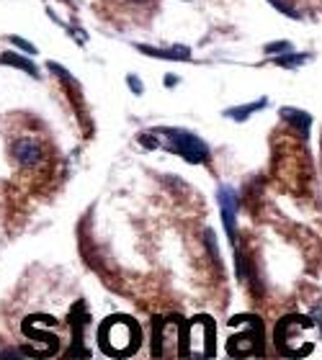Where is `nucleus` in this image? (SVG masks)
<instances>
[{
	"instance_id": "f257e3e1",
	"label": "nucleus",
	"mask_w": 322,
	"mask_h": 360,
	"mask_svg": "<svg viewBox=\"0 0 322 360\" xmlns=\"http://www.w3.org/2000/svg\"><path fill=\"white\" fill-rule=\"evenodd\" d=\"M98 345L106 355H132L139 348V327L129 317H108L98 330Z\"/></svg>"
},
{
	"instance_id": "f03ea898",
	"label": "nucleus",
	"mask_w": 322,
	"mask_h": 360,
	"mask_svg": "<svg viewBox=\"0 0 322 360\" xmlns=\"http://www.w3.org/2000/svg\"><path fill=\"white\" fill-rule=\"evenodd\" d=\"M312 332H314V321L310 317H283L276 324V348H279V352L289 355V358L310 355L312 348L302 345V340L312 342Z\"/></svg>"
},
{
	"instance_id": "7ed1b4c3",
	"label": "nucleus",
	"mask_w": 322,
	"mask_h": 360,
	"mask_svg": "<svg viewBox=\"0 0 322 360\" xmlns=\"http://www.w3.org/2000/svg\"><path fill=\"white\" fill-rule=\"evenodd\" d=\"M230 324H243L245 332L240 337H230L227 342V352L230 355H258L263 352V324L253 314H243L230 319Z\"/></svg>"
},
{
	"instance_id": "20e7f679",
	"label": "nucleus",
	"mask_w": 322,
	"mask_h": 360,
	"mask_svg": "<svg viewBox=\"0 0 322 360\" xmlns=\"http://www.w3.org/2000/svg\"><path fill=\"white\" fill-rule=\"evenodd\" d=\"M188 335H183V321L181 317H168L160 324L155 321V355L170 358V355H181V342H185Z\"/></svg>"
},
{
	"instance_id": "39448f33",
	"label": "nucleus",
	"mask_w": 322,
	"mask_h": 360,
	"mask_svg": "<svg viewBox=\"0 0 322 360\" xmlns=\"http://www.w3.org/2000/svg\"><path fill=\"white\" fill-rule=\"evenodd\" d=\"M10 157L21 170H41L47 162V149L41 147L39 139L29 134H19L10 142Z\"/></svg>"
},
{
	"instance_id": "423d86ee",
	"label": "nucleus",
	"mask_w": 322,
	"mask_h": 360,
	"mask_svg": "<svg viewBox=\"0 0 322 360\" xmlns=\"http://www.w3.org/2000/svg\"><path fill=\"white\" fill-rule=\"evenodd\" d=\"M163 134H165V139H168V147H170L176 155L183 157V160L194 162V165H199V162H209V149H206V145L199 139V136L188 134L183 129H165Z\"/></svg>"
},
{
	"instance_id": "0eeeda50",
	"label": "nucleus",
	"mask_w": 322,
	"mask_h": 360,
	"mask_svg": "<svg viewBox=\"0 0 322 360\" xmlns=\"http://www.w3.org/2000/svg\"><path fill=\"white\" fill-rule=\"evenodd\" d=\"M188 355H214V321L209 317H196L191 321V332H188Z\"/></svg>"
},
{
	"instance_id": "6e6552de",
	"label": "nucleus",
	"mask_w": 322,
	"mask_h": 360,
	"mask_svg": "<svg viewBox=\"0 0 322 360\" xmlns=\"http://www.w3.org/2000/svg\"><path fill=\"white\" fill-rule=\"evenodd\" d=\"M219 209H222V216H225V226L230 240L234 242V216H237V201H234V193L230 188H219Z\"/></svg>"
},
{
	"instance_id": "1a4fd4ad",
	"label": "nucleus",
	"mask_w": 322,
	"mask_h": 360,
	"mask_svg": "<svg viewBox=\"0 0 322 360\" xmlns=\"http://www.w3.org/2000/svg\"><path fill=\"white\" fill-rule=\"evenodd\" d=\"M281 116L289 121V124H294V127L302 131V136H307V131H310V124H312V118H310V114L307 111H296V108H281Z\"/></svg>"
},
{
	"instance_id": "9d476101",
	"label": "nucleus",
	"mask_w": 322,
	"mask_h": 360,
	"mask_svg": "<svg viewBox=\"0 0 322 360\" xmlns=\"http://www.w3.org/2000/svg\"><path fill=\"white\" fill-rule=\"evenodd\" d=\"M139 52H145V54H152V57H163V59H191V52H188L185 47H173V49L139 47Z\"/></svg>"
},
{
	"instance_id": "9b49d317",
	"label": "nucleus",
	"mask_w": 322,
	"mask_h": 360,
	"mask_svg": "<svg viewBox=\"0 0 322 360\" xmlns=\"http://www.w3.org/2000/svg\"><path fill=\"white\" fill-rule=\"evenodd\" d=\"M0 62L3 65H13V67H19V70H23V72H29V75H34V78H39V70H37V65L34 62H29V59H23V57H19V54H3L0 57Z\"/></svg>"
},
{
	"instance_id": "f8f14e48",
	"label": "nucleus",
	"mask_w": 322,
	"mask_h": 360,
	"mask_svg": "<svg viewBox=\"0 0 322 360\" xmlns=\"http://www.w3.org/2000/svg\"><path fill=\"white\" fill-rule=\"evenodd\" d=\"M265 103H268V100H265V98H261V100H255V103H248V106H243V108H230V111H227V116L234 118V121H245V118L250 116L253 111H261Z\"/></svg>"
},
{
	"instance_id": "ddd939ff",
	"label": "nucleus",
	"mask_w": 322,
	"mask_h": 360,
	"mask_svg": "<svg viewBox=\"0 0 322 360\" xmlns=\"http://www.w3.org/2000/svg\"><path fill=\"white\" fill-rule=\"evenodd\" d=\"M310 59V54H281V57H276V65H281V67H296V65H304Z\"/></svg>"
},
{
	"instance_id": "4468645a",
	"label": "nucleus",
	"mask_w": 322,
	"mask_h": 360,
	"mask_svg": "<svg viewBox=\"0 0 322 360\" xmlns=\"http://www.w3.org/2000/svg\"><path fill=\"white\" fill-rule=\"evenodd\" d=\"M294 52V47L289 41H274V44H265V54H289Z\"/></svg>"
},
{
	"instance_id": "2eb2a0df",
	"label": "nucleus",
	"mask_w": 322,
	"mask_h": 360,
	"mask_svg": "<svg viewBox=\"0 0 322 360\" xmlns=\"http://www.w3.org/2000/svg\"><path fill=\"white\" fill-rule=\"evenodd\" d=\"M206 247H209V253H212V260H214V263H219V265H222V260H219V253H217L214 232H206Z\"/></svg>"
},
{
	"instance_id": "dca6fc26",
	"label": "nucleus",
	"mask_w": 322,
	"mask_h": 360,
	"mask_svg": "<svg viewBox=\"0 0 322 360\" xmlns=\"http://www.w3.org/2000/svg\"><path fill=\"white\" fill-rule=\"evenodd\" d=\"M10 41H13V44H16V47H21V49H23V52H26V54H34V52H37V47H31L29 41L19 39V36H10Z\"/></svg>"
},
{
	"instance_id": "f3484780",
	"label": "nucleus",
	"mask_w": 322,
	"mask_h": 360,
	"mask_svg": "<svg viewBox=\"0 0 322 360\" xmlns=\"http://www.w3.org/2000/svg\"><path fill=\"white\" fill-rule=\"evenodd\" d=\"M127 83H129V88L134 90V93H137V96H139V93H142V83H139V80L134 78V75H129V78H127Z\"/></svg>"
},
{
	"instance_id": "a211bd4d",
	"label": "nucleus",
	"mask_w": 322,
	"mask_h": 360,
	"mask_svg": "<svg viewBox=\"0 0 322 360\" xmlns=\"http://www.w3.org/2000/svg\"><path fill=\"white\" fill-rule=\"evenodd\" d=\"M132 3H137V6H142V3H150V0H132Z\"/></svg>"
}]
</instances>
